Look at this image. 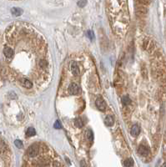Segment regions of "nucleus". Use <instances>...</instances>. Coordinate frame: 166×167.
Segmentation results:
<instances>
[{
    "instance_id": "6ab92c4d",
    "label": "nucleus",
    "mask_w": 166,
    "mask_h": 167,
    "mask_svg": "<svg viewBox=\"0 0 166 167\" xmlns=\"http://www.w3.org/2000/svg\"><path fill=\"white\" fill-rule=\"evenodd\" d=\"M80 165H81V167H86V163H85V161L84 160H82L80 162Z\"/></svg>"
},
{
    "instance_id": "423d86ee",
    "label": "nucleus",
    "mask_w": 166,
    "mask_h": 167,
    "mask_svg": "<svg viewBox=\"0 0 166 167\" xmlns=\"http://www.w3.org/2000/svg\"><path fill=\"white\" fill-rule=\"evenodd\" d=\"M130 133H131V135H132L133 136H137V135H140V126H139V125H134V126L131 128Z\"/></svg>"
},
{
    "instance_id": "f03ea898",
    "label": "nucleus",
    "mask_w": 166,
    "mask_h": 167,
    "mask_svg": "<svg viewBox=\"0 0 166 167\" xmlns=\"http://www.w3.org/2000/svg\"><path fill=\"white\" fill-rule=\"evenodd\" d=\"M95 104H96V106L97 108L100 109V110L104 111L106 109V107H107V105H106V103L105 101L103 100L102 98H98L96 101H95Z\"/></svg>"
},
{
    "instance_id": "2eb2a0df",
    "label": "nucleus",
    "mask_w": 166,
    "mask_h": 167,
    "mask_svg": "<svg viewBox=\"0 0 166 167\" xmlns=\"http://www.w3.org/2000/svg\"><path fill=\"white\" fill-rule=\"evenodd\" d=\"M14 144H15V146H17L18 148H22V147H23V143H22L19 139H16V140L14 141Z\"/></svg>"
},
{
    "instance_id": "f3484780",
    "label": "nucleus",
    "mask_w": 166,
    "mask_h": 167,
    "mask_svg": "<svg viewBox=\"0 0 166 167\" xmlns=\"http://www.w3.org/2000/svg\"><path fill=\"white\" fill-rule=\"evenodd\" d=\"M87 4V1H78V5L79 7H84Z\"/></svg>"
},
{
    "instance_id": "4468645a",
    "label": "nucleus",
    "mask_w": 166,
    "mask_h": 167,
    "mask_svg": "<svg viewBox=\"0 0 166 167\" xmlns=\"http://www.w3.org/2000/svg\"><path fill=\"white\" fill-rule=\"evenodd\" d=\"M87 36H88L89 38V39L91 40H94V34L92 31H88L87 32Z\"/></svg>"
},
{
    "instance_id": "6e6552de",
    "label": "nucleus",
    "mask_w": 166,
    "mask_h": 167,
    "mask_svg": "<svg viewBox=\"0 0 166 167\" xmlns=\"http://www.w3.org/2000/svg\"><path fill=\"white\" fill-rule=\"evenodd\" d=\"M114 119L112 116L110 115H108L107 117L105 118V124L108 125V126H113L114 125Z\"/></svg>"
},
{
    "instance_id": "20e7f679",
    "label": "nucleus",
    "mask_w": 166,
    "mask_h": 167,
    "mask_svg": "<svg viewBox=\"0 0 166 167\" xmlns=\"http://www.w3.org/2000/svg\"><path fill=\"white\" fill-rule=\"evenodd\" d=\"M138 153L140 154V155H143V156H146V155H149V149L148 147L146 146H141L139 147L138 149Z\"/></svg>"
},
{
    "instance_id": "0eeeda50",
    "label": "nucleus",
    "mask_w": 166,
    "mask_h": 167,
    "mask_svg": "<svg viewBox=\"0 0 166 167\" xmlns=\"http://www.w3.org/2000/svg\"><path fill=\"white\" fill-rule=\"evenodd\" d=\"M11 12H12L13 15L14 16H20L22 13H23V9H19V8H13L12 9H11Z\"/></svg>"
},
{
    "instance_id": "ddd939ff",
    "label": "nucleus",
    "mask_w": 166,
    "mask_h": 167,
    "mask_svg": "<svg viewBox=\"0 0 166 167\" xmlns=\"http://www.w3.org/2000/svg\"><path fill=\"white\" fill-rule=\"evenodd\" d=\"M74 125L77 126L78 128H81L83 126V121L82 120H81L80 118H77L75 120H74Z\"/></svg>"
},
{
    "instance_id": "f8f14e48",
    "label": "nucleus",
    "mask_w": 166,
    "mask_h": 167,
    "mask_svg": "<svg viewBox=\"0 0 166 167\" xmlns=\"http://www.w3.org/2000/svg\"><path fill=\"white\" fill-rule=\"evenodd\" d=\"M122 103H123L124 105H129V104L131 103V100H130L129 97L124 96L123 98H122Z\"/></svg>"
},
{
    "instance_id": "1a4fd4ad",
    "label": "nucleus",
    "mask_w": 166,
    "mask_h": 167,
    "mask_svg": "<svg viewBox=\"0 0 166 167\" xmlns=\"http://www.w3.org/2000/svg\"><path fill=\"white\" fill-rule=\"evenodd\" d=\"M36 134V130H34V128L33 127H29L28 130H27V132H26V135L29 136V137H31V136H34Z\"/></svg>"
},
{
    "instance_id": "aec40b11",
    "label": "nucleus",
    "mask_w": 166,
    "mask_h": 167,
    "mask_svg": "<svg viewBox=\"0 0 166 167\" xmlns=\"http://www.w3.org/2000/svg\"><path fill=\"white\" fill-rule=\"evenodd\" d=\"M2 72H1V66H0V81H1V79H2V74H1Z\"/></svg>"
},
{
    "instance_id": "9d476101",
    "label": "nucleus",
    "mask_w": 166,
    "mask_h": 167,
    "mask_svg": "<svg viewBox=\"0 0 166 167\" xmlns=\"http://www.w3.org/2000/svg\"><path fill=\"white\" fill-rule=\"evenodd\" d=\"M124 165L126 167H132L134 165V160H133V159L129 158V159H127V160H125Z\"/></svg>"
},
{
    "instance_id": "39448f33",
    "label": "nucleus",
    "mask_w": 166,
    "mask_h": 167,
    "mask_svg": "<svg viewBox=\"0 0 166 167\" xmlns=\"http://www.w3.org/2000/svg\"><path fill=\"white\" fill-rule=\"evenodd\" d=\"M69 91L70 94H78V93L79 92V88H78V86L76 84L72 83V84H70L69 86Z\"/></svg>"
},
{
    "instance_id": "a211bd4d",
    "label": "nucleus",
    "mask_w": 166,
    "mask_h": 167,
    "mask_svg": "<svg viewBox=\"0 0 166 167\" xmlns=\"http://www.w3.org/2000/svg\"><path fill=\"white\" fill-rule=\"evenodd\" d=\"M54 128L55 129H60L61 128V124L59 120H57V121L54 123Z\"/></svg>"
},
{
    "instance_id": "9b49d317",
    "label": "nucleus",
    "mask_w": 166,
    "mask_h": 167,
    "mask_svg": "<svg viewBox=\"0 0 166 167\" xmlns=\"http://www.w3.org/2000/svg\"><path fill=\"white\" fill-rule=\"evenodd\" d=\"M85 135H86V138L88 139L89 140L93 141V139H94V135H93V132H92L90 130H89L86 131Z\"/></svg>"
},
{
    "instance_id": "dca6fc26",
    "label": "nucleus",
    "mask_w": 166,
    "mask_h": 167,
    "mask_svg": "<svg viewBox=\"0 0 166 167\" xmlns=\"http://www.w3.org/2000/svg\"><path fill=\"white\" fill-rule=\"evenodd\" d=\"M53 167H63L62 164L60 162H59V161H54L53 163Z\"/></svg>"
},
{
    "instance_id": "7ed1b4c3",
    "label": "nucleus",
    "mask_w": 166,
    "mask_h": 167,
    "mask_svg": "<svg viewBox=\"0 0 166 167\" xmlns=\"http://www.w3.org/2000/svg\"><path fill=\"white\" fill-rule=\"evenodd\" d=\"M70 69H71V72L73 73V75L77 76L79 75V69H78V66L76 62L74 61L71 62V64H70Z\"/></svg>"
},
{
    "instance_id": "412c9836",
    "label": "nucleus",
    "mask_w": 166,
    "mask_h": 167,
    "mask_svg": "<svg viewBox=\"0 0 166 167\" xmlns=\"http://www.w3.org/2000/svg\"><path fill=\"white\" fill-rule=\"evenodd\" d=\"M161 167H166V162H165V163H164V164H163V165H162V166H161Z\"/></svg>"
},
{
    "instance_id": "f257e3e1",
    "label": "nucleus",
    "mask_w": 166,
    "mask_h": 167,
    "mask_svg": "<svg viewBox=\"0 0 166 167\" xmlns=\"http://www.w3.org/2000/svg\"><path fill=\"white\" fill-rule=\"evenodd\" d=\"M39 153V146L36 144L32 145L29 147L28 150H27V155L30 158H34L36 157Z\"/></svg>"
}]
</instances>
